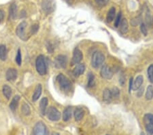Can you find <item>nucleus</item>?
Instances as JSON below:
<instances>
[{
  "instance_id": "26",
  "label": "nucleus",
  "mask_w": 153,
  "mask_h": 135,
  "mask_svg": "<svg viewBox=\"0 0 153 135\" xmlns=\"http://www.w3.org/2000/svg\"><path fill=\"white\" fill-rule=\"evenodd\" d=\"M17 14V6L15 4H12L10 7V16L12 19H14Z\"/></svg>"
},
{
  "instance_id": "11",
  "label": "nucleus",
  "mask_w": 153,
  "mask_h": 135,
  "mask_svg": "<svg viewBox=\"0 0 153 135\" xmlns=\"http://www.w3.org/2000/svg\"><path fill=\"white\" fill-rule=\"evenodd\" d=\"M67 64V57L63 55L56 56L55 60V65L57 68H65Z\"/></svg>"
},
{
  "instance_id": "35",
  "label": "nucleus",
  "mask_w": 153,
  "mask_h": 135,
  "mask_svg": "<svg viewBox=\"0 0 153 135\" xmlns=\"http://www.w3.org/2000/svg\"><path fill=\"white\" fill-rule=\"evenodd\" d=\"M39 29V26L38 25H34L32 26L31 28V33L32 34H35L37 32V31Z\"/></svg>"
},
{
  "instance_id": "3",
  "label": "nucleus",
  "mask_w": 153,
  "mask_h": 135,
  "mask_svg": "<svg viewBox=\"0 0 153 135\" xmlns=\"http://www.w3.org/2000/svg\"><path fill=\"white\" fill-rule=\"evenodd\" d=\"M36 70L39 75L43 76L46 73V64L45 61V58L44 55H39L36 59Z\"/></svg>"
},
{
  "instance_id": "2",
  "label": "nucleus",
  "mask_w": 153,
  "mask_h": 135,
  "mask_svg": "<svg viewBox=\"0 0 153 135\" xmlns=\"http://www.w3.org/2000/svg\"><path fill=\"white\" fill-rule=\"evenodd\" d=\"M56 81H57L59 86H60L61 89L63 91L68 92V91L71 90V83L63 74H59L57 77H56Z\"/></svg>"
},
{
  "instance_id": "18",
  "label": "nucleus",
  "mask_w": 153,
  "mask_h": 135,
  "mask_svg": "<svg viewBox=\"0 0 153 135\" xmlns=\"http://www.w3.org/2000/svg\"><path fill=\"white\" fill-rule=\"evenodd\" d=\"M72 114V108L68 107L63 110V121L68 122L70 119Z\"/></svg>"
},
{
  "instance_id": "6",
  "label": "nucleus",
  "mask_w": 153,
  "mask_h": 135,
  "mask_svg": "<svg viewBox=\"0 0 153 135\" xmlns=\"http://www.w3.org/2000/svg\"><path fill=\"white\" fill-rule=\"evenodd\" d=\"M55 2L54 0H44L42 3L43 10L47 14H50L55 10Z\"/></svg>"
},
{
  "instance_id": "29",
  "label": "nucleus",
  "mask_w": 153,
  "mask_h": 135,
  "mask_svg": "<svg viewBox=\"0 0 153 135\" xmlns=\"http://www.w3.org/2000/svg\"><path fill=\"white\" fill-rule=\"evenodd\" d=\"M21 111L25 115H29L30 114L31 110L29 105L27 104H23V105L22 106V108H21Z\"/></svg>"
},
{
  "instance_id": "25",
  "label": "nucleus",
  "mask_w": 153,
  "mask_h": 135,
  "mask_svg": "<svg viewBox=\"0 0 153 135\" xmlns=\"http://www.w3.org/2000/svg\"><path fill=\"white\" fill-rule=\"evenodd\" d=\"M153 98V87L152 85H149L146 92V99L147 100H151Z\"/></svg>"
},
{
  "instance_id": "9",
  "label": "nucleus",
  "mask_w": 153,
  "mask_h": 135,
  "mask_svg": "<svg viewBox=\"0 0 153 135\" xmlns=\"http://www.w3.org/2000/svg\"><path fill=\"white\" fill-rule=\"evenodd\" d=\"M33 134L36 135H42L47 134V129L45 125L42 122H39L36 124L33 128Z\"/></svg>"
},
{
  "instance_id": "15",
  "label": "nucleus",
  "mask_w": 153,
  "mask_h": 135,
  "mask_svg": "<svg viewBox=\"0 0 153 135\" xmlns=\"http://www.w3.org/2000/svg\"><path fill=\"white\" fill-rule=\"evenodd\" d=\"M103 101L106 103L111 102L112 100L113 99L112 93H111V90L108 89V88H105L103 93Z\"/></svg>"
},
{
  "instance_id": "27",
  "label": "nucleus",
  "mask_w": 153,
  "mask_h": 135,
  "mask_svg": "<svg viewBox=\"0 0 153 135\" xmlns=\"http://www.w3.org/2000/svg\"><path fill=\"white\" fill-rule=\"evenodd\" d=\"M95 85V77L93 73L89 72L88 75V87H92Z\"/></svg>"
},
{
  "instance_id": "33",
  "label": "nucleus",
  "mask_w": 153,
  "mask_h": 135,
  "mask_svg": "<svg viewBox=\"0 0 153 135\" xmlns=\"http://www.w3.org/2000/svg\"><path fill=\"white\" fill-rule=\"evenodd\" d=\"M21 61H22V59H21V51H20V49H19L18 52H17V55L16 56V62L19 66H21Z\"/></svg>"
},
{
  "instance_id": "21",
  "label": "nucleus",
  "mask_w": 153,
  "mask_h": 135,
  "mask_svg": "<svg viewBox=\"0 0 153 135\" xmlns=\"http://www.w3.org/2000/svg\"><path fill=\"white\" fill-rule=\"evenodd\" d=\"M19 100H20L19 95H15V96L12 98L10 104V109L14 111V110L16 109V108L18 107V104H19Z\"/></svg>"
},
{
  "instance_id": "14",
  "label": "nucleus",
  "mask_w": 153,
  "mask_h": 135,
  "mask_svg": "<svg viewBox=\"0 0 153 135\" xmlns=\"http://www.w3.org/2000/svg\"><path fill=\"white\" fill-rule=\"evenodd\" d=\"M6 77L8 81H14L17 77V71L14 68H10L7 70Z\"/></svg>"
},
{
  "instance_id": "30",
  "label": "nucleus",
  "mask_w": 153,
  "mask_h": 135,
  "mask_svg": "<svg viewBox=\"0 0 153 135\" xmlns=\"http://www.w3.org/2000/svg\"><path fill=\"white\" fill-rule=\"evenodd\" d=\"M111 93H112V98H118L120 95V91L116 87L112 88V90H111Z\"/></svg>"
},
{
  "instance_id": "32",
  "label": "nucleus",
  "mask_w": 153,
  "mask_h": 135,
  "mask_svg": "<svg viewBox=\"0 0 153 135\" xmlns=\"http://www.w3.org/2000/svg\"><path fill=\"white\" fill-rule=\"evenodd\" d=\"M121 17H122L121 12H119V13L118 14L117 18H116L115 21H114V26L116 27V28H118V27L119 26L120 22V21H121Z\"/></svg>"
},
{
  "instance_id": "19",
  "label": "nucleus",
  "mask_w": 153,
  "mask_h": 135,
  "mask_svg": "<svg viewBox=\"0 0 153 135\" xmlns=\"http://www.w3.org/2000/svg\"><path fill=\"white\" fill-rule=\"evenodd\" d=\"M120 32L123 34H126L128 31V29H129V25H128V22L126 19H121L120 22Z\"/></svg>"
},
{
  "instance_id": "20",
  "label": "nucleus",
  "mask_w": 153,
  "mask_h": 135,
  "mask_svg": "<svg viewBox=\"0 0 153 135\" xmlns=\"http://www.w3.org/2000/svg\"><path fill=\"white\" fill-rule=\"evenodd\" d=\"M84 115H85V111H84L82 109L77 108L74 110V118L76 121H80L83 118Z\"/></svg>"
},
{
  "instance_id": "17",
  "label": "nucleus",
  "mask_w": 153,
  "mask_h": 135,
  "mask_svg": "<svg viewBox=\"0 0 153 135\" xmlns=\"http://www.w3.org/2000/svg\"><path fill=\"white\" fill-rule=\"evenodd\" d=\"M48 98H43L41 100L40 102H39V109L42 115H45L46 113V107L48 105Z\"/></svg>"
},
{
  "instance_id": "31",
  "label": "nucleus",
  "mask_w": 153,
  "mask_h": 135,
  "mask_svg": "<svg viewBox=\"0 0 153 135\" xmlns=\"http://www.w3.org/2000/svg\"><path fill=\"white\" fill-rule=\"evenodd\" d=\"M108 1H109V0H95V3L100 7H103V6H106V5L108 4Z\"/></svg>"
},
{
  "instance_id": "10",
  "label": "nucleus",
  "mask_w": 153,
  "mask_h": 135,
  "mask_svg": "<svg viewBox=\"0 0 153 135\" xmlns=\"http://www.w3.org/2000/svg\"><path fill=\"white\" fill-rule=\"evenodd\" d=\"M83 58V55L82 51L78 48H75L73 52L72 60H71V66L78 64L82 61Z\"/></svg>"
},
{
  "instance_id": "36",
  "label": "nucleus",
  "mask_w": 153,
  "mask_h": 135,
  "mask_svg": "<svg viewBox=\"0 0 153 135\" xmlns=\"http://www.w3.org/2000/svg\"><path fill=\"white\" fill-rule=\"evenodd\" d=\"M4 18V12L2 10H0V22L3 21Z\"/></svg>"
},
{
  "instance_id": "23",
  "label": "nucleus",
  "mask_w": 153,
  "mask_h": 135,
  "mask_svg": "<svg viewBox=\"0 0 153 135\" xmlns=\"http://www.w3.org/2000/svg\"><path fill=\"white\" fill-rule=\"evenodd\" d=\"M2 91H3V94L4 95V96L6 97L7 99L9 100L10 98L11 95H12L11 88L8 85H4L3 90H2Z\"/></svg>"
},
{
  "instance_id": "24",
  "label": "nucleus",
  "mask_w": 153,
  "mask_h": 135,
  "mask_svg": "<svg viewBox=\"0 0 153 135\" xmlns=\"http://www.w3.org/2000/svg\"><path fill=\"white\" fill-rule=\"evenodd\" d=\"M7 57V49L4 45H0V60H6Z\"/></svg>"
},
{
  "instance_id": "12",
  "label": "nucleus",
  "mask_w": 153,
  "mask_h": 135,
  "mask_svg": "<svg viewBox=\"0 0 153 135\" xmlns=\"http://www.w3.org/2000/svg\"><path fill=\"white\" fill-rule=\"evenodd\" d=\"M85 66L83 64V63H78L77 65L76 66L74 69L73 70V75L76 77H78L79 76L82 75V74L85 72Z\"/></svg>"
},
{
  "instance_id": "4",
  "label": "nucleus",
  "mask_w": 153,
  "mask_h": 135,
  "mask_svg": "<svg viewBox=\"0 0 153 135\" xmlns=\"http://www.w3.org/2000/svg\"><path fill=\"white\" fill-rule=\"evenodd\" d=\"M143 122L146 132L150 134H153V115L146 114L143 118Z\"/></svg>"
},
{
  "instance_id": "16",
  "label": "nucleus",
  "mask_w": 153,
  "mask_h": 135,
  "mask_svg": "<svg viewBox=\"0 0 153 135\" xmlns=\"http://www.w3.org/2000/svg\"><path fill=\"white\" fill-rule=\"evenodd\" d=\"M42 85L40 84H38L36 86L35 91H34V93L33 94V96H32V100H33V102L37 101V100L39 99V98L40 97L42 94Z\"/></svg>"
},
{
  "instance_id": "22",
  "label": "nucleus",
  "mask_w": 153,
  "mask_h": 135,
  "mask_svg": "<svg viewBox=\"0 0 153 135\" xmlns=\"http://www.w3.org/2000/svg\"><path fill=\"white\" fill-rule=\"evenodd\" d=\"M116 16V9L114 7L111 8L109 11L108 12L107 16H106V19H107L108 22H112L114 19V17Z\"/></svg>"
},
{
  "instance_id": "37",
  "label": "nucleus",
  "mask_w": 153,
  "mask_h": 135,
  "mask_svg": "<svg viewBox=\"0 0 153 135\" xmlns=\"http://www.w3.org/2000/svg\"><path fill=\"white\" fill-rule=\"evenodd\" d=\"M132 85H133V78H131L129 81V92H131V90H132Z\"/></svg>"
},
{
  "instance_id": "7",
  "label": "nucleus",
  "mask_w": 153,
  "mask_h": 135,
  "mask_svg": "<svg viewBox=\"0 0 153 135\" xmlns=\"http://www.w3.org/2000/svg\"><path fill=\"white\" fill-rule=\"evenodd\" d=\"M27 26L26 22H22V23L17 27L16 29V34L21 40H27V38L25 35V28Z\"/></svg>"
},
{
  "instance_id": "5",
  "label": "nucleus",
  "mask_w": 153,
  "mask_h": 135,
  "mask_svg": "<svg viewBox=\"0 0 153 135\" xmlns=\"http://www.w3.org/2000/svg\"><path fill=\"white\" fill-rule=\"evenodd\" d=\"M48 118L53 122H56L61 118V113L57 109L54 107H51L46 111Z\"/></svg>"
},
{
  "instance_id": "8",
  "label": "nucleus",
  "mask_w": 153,
  "mask_h": 135,
  "mask_svg": "<svg viewBox=\"0 0 153 135\" xmlns=\"http://www.w3.org/2000/svg\"><path fill=\"white\" fill-rule=\"evenodd\" d=\"M100 75L104 79L110 80L113 77V72L109 66L104 65L102 66L100 70Z\"/></svg>"
},
{
  "instance_id": "13",
  "label": "nucleus",
  "mask_w": 153,
  "mask_h": 135,
  "mask_svg": "<svg viewBox=\"0 0 153 135\" xmlns=\"http://www.w3.org/2000/svg\"><path fill=\"white\" fill-rule=\"evenodd\" d=\"M143 81H144V78L142 75H139L137 76L135 78L134 81H133V85H132V90L134 91H137V90H139L143 83Z\"/></svg>"
},
{
  "instance_id": "34",
  "label": "nucleus",
  "mask_w": 153,
  "mask_h": 135,
  "mask_svg": "<svg viewBox=\"0 0 153 135\" xmlns=\"http://www.w3.org/2000/svg\"><path fill=\"white\" fill-rule=\"evenodd\" d=\"M140 30H141V32L144 34V36H146L147 35V29H146V27L145 24L144 23H142L140 25Z\"/></svg>"
},
{
  "instance_id": "28",
  "label": "nucleus",
  "mask_w": 153,
  "mask_h": 135,
  "mask_svg": "<svg viewBox=\"0 0 153 135\" xmlns=\"http://www.w3.org/2000/svg\"><path fill=\"white\" fill-rule=\"evenodd\" d=\"M148 72V77L150 82L153 84V64L150 65L147 70Z\"/></svg>"
},
{
  "instance_id": "1",
  "label": "nucleus",
  "mask_w": 153,
  "mask_h": 135,
  "mask_svg": "<svg viewBox=\"0 0 153 135\" xmlns=\"http://www.w3.org/2000/svg\"><path fill=\"white\" fill-rule=\"evenodd\" d=\"M104 61V55L102 52H100V51H95L93 54L92 58H91V66H93V68L97 69V68L102 66Z\"/></svg>"
}]
</instances>
